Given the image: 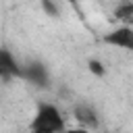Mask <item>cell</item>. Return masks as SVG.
Wrapping results in <instances>:
<instances>
[{
    "label": "cell",
    "mask_w": 133,
    "mask_h": 133,
    "mask_svg": "<svg viewBox=\"0 0 133 133\" xmlns=\"http://www.w3.org/2000/svg\"><path fill=\"white\" fill-rule=\"evenodd\" d=\"M104 44L112 46V48H121V50H133V27L131 25H118L116 29L108 31L102 37Z\"/></svg>",
    "instance_id": "3957f363"
},
{
    "label": "cell",
    "mask_w": 133,
    "mask_h": 133,
    "mask_svg": "<svg viewBox=\"0 0 133 133\" xmlns=\"http://www.w3.org/2000/svg\"><path fill=\"white\" fill-rule=\"evenodd\" d=\"M114 15H116L118 21H123V25H131V19H133V4H131L129 0H125L121 6H116Z\"/></svg>",
    "instance_id": "8992f818"
},
{
    "label": "cell",
    "mask_w": 133,
    "mask_h": 133,
    "mask_svg": "<svg viewBox=\"0 0 133 133\" xmlns=\"http://www.w3.org/2000/svg\"><path fill=\"white\" fill-rule=\"evenodd\" d=\"M73 116H75V121L79 123V127H83V129L96 131V129L100 127L98 112H96V108H94L91 104H87V102H79V104H75V108H73Z\"/></svg>",
    "instance_id": "5b68a950"
},
{
    "label": "cell",
    "mask_w": 133,
    "mask_h": 133,
    "mask_svg": "<svg viewBox=\"0 0 133 133\" xmlns=\"http://www.w3.org/2000/svg\"><path fill=\"white\" fill-rule=\"evenodd\" d=\"M62 133H94L89 129H83V127H73V129H64Z\"/></svg>",
    "instance_id": "9c48e42d"
},
{
    "label": "cell",
    "mask_w": 133,
    "mask_h": 133,
    "mask_svg": "<svg viewBox=\"0 0 133 133\" xmlns=\"http://www.w3.org/2000/svg\"><path fill=\"white\" fill-rule=\"evenodd\" d=\"M21 79L33 83L35 87H46L48 81H50V71H48V66H46L44 62H39V60H29V62H25L23 69H21Z\"/></svg>",
    "instance_id": "7a4b0ae2"
},
{
    "label": "cell",
    "mask_w": 133,
    "mask_h": 133,
    "mask_svg": "<svg viewBox=\"0 0 133 133\" xmlns=\"http://www.w3.org/2000/svg\"><path fill=\"white\" fill-rule=\"evenodd\" d=\"M87 69H89V73L94 77H104L106 75V64L102 60H98V58H89L87 60Z\"/></svg>",
    "instance_id": "52a82bcc"
},
{
    "label": "cell",
    "mask_w": 133,
    "mask_h": 133,
    "mask_svg": "<svg viewBox=\"0 0 133 133\" xmlns=\"http://www.w3.org/2000/svg\"><path fill=\"white\" fill-rule=\"evenodd\" d=\"M21 69L23 64L17 60V56L8 48H0V81L21 79Z\"/></svg>",
    "instance_id": "277c9868"
},
{
    "label": "cell",
    "mask_w": 133,
    "mask_h": 133,
    "mask_svg": "<svg viewBox=\"0 0 133 133\" xmlns=\"http://www.w3.org/2000/svg\"><path fill=\"white\" fill-rule=\"evenodd\" d=\"M42 10H44L48 17H52V19H56V17L60 15V6H58L56 0H42Z\"/></svg>",
    "instance_id": "ba28073f"
},
{
    "label": "cell",
    "mask_w": 133,
    "mask_h": 133,
    "mask_svg": "<svg viewBox=\"0 0 133 133\" xmlns=\"http://www.w3.org/2000/svg\"><path fill=\"white\" fill-rule=\"evenodd\" d=\"M66 129L64 114L52 102H39L29 123V133H62Z\"/></svg>",
    "instance_id": "6da1fadb"
},
{
    "label": "cell",
    "mask_w": 133,
    "mask_h": 133,
    "mask_svg": "<svg viewBox=\"0 0 133 133\" xmlns=\"http://www.w3.org/2000/svg\"><path fill=\"white\" fill-rule=\"evenodd\" d=\"M64 2H71V4H75V2H77V0H64Z\"/></svg>",
    "instance_id": "30bf717a"
}]
</instances>
